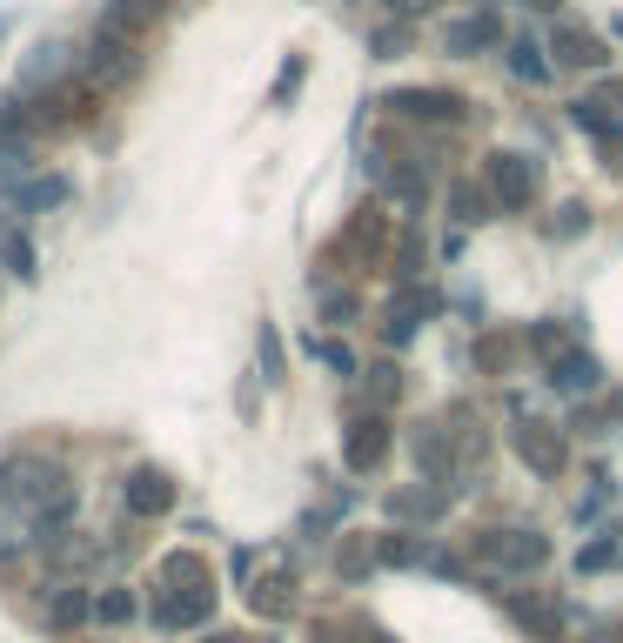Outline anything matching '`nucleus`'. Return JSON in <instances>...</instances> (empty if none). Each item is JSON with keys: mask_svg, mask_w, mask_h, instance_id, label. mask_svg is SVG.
Segmentation results:
<instances>
[{"mask_svg": "<svg viewBox=\"0 0 623 643\" xmlns=\"http://www.w3.org/2000/svg\"><path fill=\"white\" fill-rule=\"evenodd\" d=\"M510 67L523 74V81H543V54H536V41H516L510 47Z\"/></svg>", "mask_w": 623, "mask_h": 643, "instance_id": "39448f33", "label": "nucleus"}, {"mask_svg": "<svg viewBox=\"0 0 623 643\" xmlns=\"http://www.w3.org/2000/svg\"><path fill=\"white\" fill-rule=\"evenodd\" d=\"M557 47H563V61H577V67L603 61V47L590 41V34H577V27H563V34H557Z\"/></svg>", "mask_w": 623, "mask_h": 643, "instance_id": "20e7f679", "label": "nucleus"}, {"mask_svg": "<svg viewBox=\"0 0 623 643\" xmlns=\"http://www.w3.org/2000/svg\"><path fill=\"white\" fill-rule=\"evenodd\" d=\"M516 443H523V456H530L536 469H557V456H563V449H550L543 436H530V429H516Z\"/></svg>", "mask_w": 623, "mask_h": 643, "instance_id": "423d86ee", "label": "nucleus"}, {"mask_svg": "<svg viewBox=\"0 0 623 643\" xmlns=\"http://www.w3.org/2000/svg\"><path fill=\"white\" fill-rule=\"evenodd\" d=\"M376 449H382L376 422H362V436H356V443H349V463H376Z\"/></svg>", "mask_w": 623, "mask_h": 643, "instance_id": "6e6552de", "label": "nucleus"}, {"mask_svg": "<svg viewBox=\"0 0 623 643\" xmlns=\"http://www.w3.org/2000/svg\"><path fill=\"white\" fill-rule=\"evenodd\" d=\"M215 643H228V637H215Z\"/></svg>", "mask_w": 623, "mask_h": 643, "instance_id": "9b49d317", "label": "nucleus"}, {"mask_svg": "<svg viewBox=\"0 0 623 643\" xmlns=\"http://www.w3.org/2000/svg\"><path fill=\"white\" fill-rule=\"evenodd\" d=\"M496 195H503V201H530L536 195V168L523 155H496Z\"/></svg>", "mask_w": 623, "mask_h": 643, "instance_id": "f03ea898", "label": "nucleus"}, {"mask_svg": "<svg viewBox=\"0 0 623 643\" xmlns=\"http://www.w3.org/2000/svg\"><path fill=\"white\" fill-rule=\"evenodd\" d=\"M557 382H563V389H590V382H597V369H590V355H570Z\"/></svg>", "mask_w": 623, "mask_h": 643, "instance_id": "0eeeda50", "label": "nucleus"}, {"mask_svg": "<svg viewBox=\"0 0 623 643\" xmlns=\"http://www.w3.org/2000/svg\"><path fill=\"white\" fill-rule=\"evenodd\" d=\"M101 617L121 623V617H134V603H128V597H101Z\"/></svg>", "mask_w": 623, "mask_h": 643, "instance_id": "9d476101", "label": "nucleus"}, {"mask_svg": "<svg viewBox=\"0 0 623 643\" xmlns=\"http://www.w3.org/2000/svg\"><path fill=\"white\" fill-rule=\"evenodd\" d=\"M490 41H496V21H456V27H449V47H456V54L490 47Z\"/></svg>", "mask_w": 623, "mask_h": 643, "instance_id": "7ed1b4c3", "label": "nucleus"}, {"mask_svg": "<svg viewBox=\"0 0 623 643\" xmlns=\"http://www.w3.org/2000/svg\"><path fill=\"white\" fill-rule=\"evenodd\" d=\"M168 503H175V489H168L161 469H134V476H128V510L134 516H161Z\"/></svg>", "mask_w": 623, "mask_h": 643, "instance_id": "f257e3e1", "label": "nucleus"}, {"mask_svg": "<svg viewBox=\"0 0 623 643\" xmlns=\"http://www.w3.org/2000/svg\"><path fill=\"white\" fill-rule=\"evenodd\" d=\"M577 563H583V570H603V563H617V543H590Z\"/></svg>", "mask_w": 623, "mask_h": 643, "instance_id": "1a4fd4ad", "label": "nucleus"}]
</instances>
